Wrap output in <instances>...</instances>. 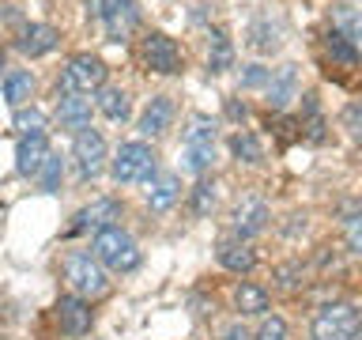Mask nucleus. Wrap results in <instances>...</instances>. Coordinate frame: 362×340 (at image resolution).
Segmentation results:
<instances>
[{
    "mask_svg": "<svg viewBox=\"0 0 362 340\" xmlns=\"http://www.w3.org/2000/svg\"><path fill=\"white\" fill-rule=\"evenodd\" d=\"M90 249H95V257L102 268H113V272H132L140 268V249H136L132 234L121 231L117 223L102 227V231H95V242H90Z\"/></svg>",
    "mask_w": 362,
    "mask_h": 340,
    "instance_id": "obj_1",
    "label": "nucleus"
},
{
    "mask_svg": "<svg viewBox=\"0 0 362 340\" xmlns=\"http://www.w3.org/2000/svg\"><path fill=\"white\" fill-rule=\"evenodd\" d=\"M215 144V121L211 118H192L185 129V147H204Z\"/></svg>",
    "mask_w": 362,
    "mask_h": 340,
    "instance_id": "obj_26",
    "label": "nucleus"
},
{
    "mask_svg": "<svg viewBox=\"0 0 362 340\" xmlns=\"http://www.w3.org/2000/svg\"><path fill=\"white\" fill-rule=\"evenodd\" d=\"M344 242H347V254H358L362 249V215L351 208L347 220H344Z\"/></svg>",
    "mask_w": 362,
    "mask_h": 340,
    "instance_id": "obj_31",
    "label": "nucleus"
},
{
    "mask_svg": "<svg viewBox=\"0 0 362 340\" xmlns=\"http://www.w3.org/2000/svg\"><path fill=\"white\" fill-rule=\"evenodd\" d=\"M121 4H124V0H87V11H90V19H102V23H106L110 11H117Z\"/></svg>",
    "mask_w": 362,
    "mask_h": 340,
    "instance_id": "obj_35",
    "label": "nucleus"
},
{
    "mask_svg": "<svg viewBox=\"0 0 362 340\" xmlns=\"http://www.w3.org/2000/svg\"><path fill=\"white\" fill-rule=\"evenodd\" d=\"M140 53H144V64L151 68V72H158V76L181 72V50H177V42L170 38V34H163V30L144 34Z\"/></svg>",
    "mask_w": 362,
    "mask_h": 340,
    "instance_id": "obj_6",
    "label": "nucleus"
},
{
    "mask_svg": "<svg viewBox=\"0 0 362 340\" xmlns=\"http://www.w3.org/2000/svg\"><path fill=\"white\" fill-rule=\"evenodd\" d=\"M57 42H61V30L49 27V23H30V27H23L19 34V53L27 57H45L57 50Z\"/></svg>",
    "mask_w": 362,
    "mask_h": 340,
    "instance_id": "obj_11",
    "label": "nucleus"
},
{
    "mask_svg": "<svg viewBox=\"0 0 362 340\" xmlns=\"http://www.w3.org/2000/svg\"><path fill=\"white\" fill-rule=\"evenodd\" d=\"M106 84V61L95 53H76L61 72V95H90Z\"/></svg>",
    "mask_w": 362,
    "mask_h": 340,
    "instance_id": "obj_2",
    "label": "nucleus"
},
{
    "mask_svg": "<svg viewBox=\"0 0 362 340\" xmlns=\"http://www.w3.org/2000/svg\"><path fill=\"white\" fill-rule=\"evenodd\" d=\"M110 170H113V178H117L121 186H132V181H151L155 178V152L144 140H129V144L117 147Z\"/></svg>",
    "mask_w": 362,
    "mask_h": 340,
    "instance_id": "obj_3",
    "label": "nucleus"
},
{
    "mask_svg": "<svg viewBox=\"0 0 362 340\" xmlns=\"http://www.w3.org/2000/svg\"><path fill=\"white\" fill-rule=\"evenodd\" d=\"M64 280L72 283V295H79V299H98V295L110 288L106 268H102L90 254H72L68 257L64 261Z\"/></svg>",
    "mask_w": 362,
    "mask_h": 340,
    "instance_id": "obj_5",
    "label": "nucleus"
},
{
    "mask_svg": "<svg viewBox=\"0 0 362 340\" xmlns=\"http://www.w3.org/2000/svg\"><path fill=\"white\" fill-rule=\"evenodd\" d=\"M57 118H61L64 129H90V98L83 95H61L57 102Z\"/></svg>",
    "mask_w": 362,
    "mask_h": 340,
    "instance_id": "obj_15",
    "label": "nucleus"
},
{
    "mask_svg": "<svg viewBox=\"0 0 362 340\" xmlns=\"http://www.w3.org/2000/svg\"><path fill=\"white\" fill-rule=\"evenodd\" d=\"M230 152L242 159V163H260V159H264V147H260V140L253 132H234L230 136Z\"/></svg>",
    "mask_w": 362,
    "mask_h": 340,
    "instance_id": "obj_24",
    "label": "nucleus"
},
{
    "mask_svg": "<svg viewBox=\"0 0 362 340\" xmlns=\"http://www.w3.org/2000/svg\"><path fill=\"white\" fill-rule=\"evenodd\" d=\"M136 23H140V8H136V0H124V4H121L117 11H110V19H106L110 42L129 38V34L136 30Z\"/></svg>",
    "mask_w": 362,
    "mask_h": 340,
    "instance_id": "obj_18",
    "label": "nucleus"
},
{
    "mask_svg": "<svg viewBox=\"0 0 362 340\" xmlns=\"http://www.w3.org/2000/svg\"><path fill=\"white\" fill-rule=\"evenodd\" d=\"M215 163V144H204V147H185V170L192 174H204Z\"/></svg>",
    "mask_w": 362,
    "mask_h": 340,
    "instance_id": "obj_28",
    "label": "nucleus"
},
{
    "mask_svg": "<svg viewBox=\"0 0 362 340\" xmlns=\"http://www.w3.org/2000/svg\"><path fill=\"white\" fill-rule=\"evenodd\" d=\"M38 174H42V186L53 193L57 186H61V174H64V163H61V155H45V163H42V170H38Z\"/></svg>",
    "mask_w": 362,
    "mask_h": 340,
    "instance_id": "obj_33",
    "label": "nucleus"
},
{
    "mask_svg": "<svg viewBox=\"0 0 362 340\" xmlns=\"http://www.w3.org/2000/svg\"><path fill=\"white\" fill-rule=\"evenodd\" d=\"M268 220H272V212H268V204L260 200V197H242V200L234 204V212H230V227H234L238 238L260 234L268 227Z\"/></svg>",
    "mask_w": 362,
    "mask_h": 340,
    "instance_id": "obj_9",
    "label": "nucleus"
},
{
    "mask_svg": "<svg viewBox=\"0 0 362 340\" xmlns=\"http://www.w3.org/2000/svg\"><path fill=\"white\" fill-rule=\"evenodd\" d=\"M344 125H347L351 136H358V102H351V106L344 110Z\"/></svg>",
    "mask_w": 362,
    "mask_h": 340,
    "instance_id": "obj_37",
    "label": "nucleus"
},
{
    "mask_svg": "<svg viewBox=\"0 0 362 340\" xmlns=\"http://www.w3.org/2000/svg\"><path fill=\"white\" fill-rule=\"evenodd\" d=\"M45 155H49L45 132H38V136H19V144H16V170H19V174H27V178H34V174L42 170Z\"/></svg>",
    "mask_w": 362,
    "mask_h": 340,
    "instance_id": "obj_12",
    "label": "nucleus"
},
{
    "mask_svg": "<svg viewBox=\"0 0 362 340\" xmlns=\"http://www.w3.org/2000/svg\"><path fill=\"white\" fill-rule=\"evenodd\" d=\"M16 129H19V136H38L45 129V113L42 110H16Z\"/></svg>",
    "mask_w": 362,
    "mask_h": 340,
    "instance_id": "obj_29",
    "label": "nucleus"
},
{
    "mask_svg": "<svg viewBox=\"0 0 362 340\" xmlns=\"http://www.w3.org/2000/svg\"><path fill=\"white\" fill-rule=\"evenodd\" d=\"M272 276H276V283L283 291H298L302 288V265H294V261H287V265H276V272H272Z\"/></svg>",
    "mask_w": 362,
    "mask_h": 340,
    "instance_id": "obj_30",
    "label": "nucleus"
},
{
    "mask_svg": "<svg viewBox=\"0 0 362 340\" xmlns=\"http://www.w3.org/2000/svg\"><path fill=\"white\" fill-rule=\"evenodd\" d=\"M336 19H339V27H344V38L347 42H358V19H355V8H336Z\"/></svg>",
    "mask_w": 362,
    "mask_h": 340,
    "instance_id": "obj_34",
    "label": "nucleus"
},
{
    "mask_svg": "<svg viewBox=\"0 0 362 340\" xmlns=\"http://www.w3.org/2000/svg\"><path fill=\"white\" fill-rule=\"evenodd\" d=\"M53 310H57V325H61V333H68V336L90 333L95 314H90V302L87 299H79V295H61Z\"/></svg>",
    "mask_w": 362,
    "mask_h": 340,
    "instance_id": "obj_8",
    "label": "nucleus"
},
{
    "mask_svg": "<svg viewBox=\"0 0 362 340\" xmlns=\"http://www.w3.org/2000/svg\"><path fill=\"white\" fill-rule=\"evenodd\" d=\"M170 121H174V102H170L166 95H158L147 102L144 118H140V132L144 136H163L170 129Z\"/></svg>",
    "mask_w": 362,
    "mask_h": 340,
    "instance_id": "obj_14",
    "label": "nucleus"
},
{
    "mask_svg": "<svg viewBox=\"0 0 362 340\" xmlns=\"http://www.w3.org/2000/svg\"><path fill=\"white\" fill-rule=\"evenodd\" d=\"M72 159L83 170V178H98L102 166H106V140L95 129H79L72 140Z\"/></svg>",
    "mask_w": 362,
    "mask_h": 340,
    "instance_id": "obj_7",
    "label": "nucleus"
},
{
    "mask_svg": "<svg viewBox=\"0 0 362 340\" xmlns=\"http://www.w3.org/2000/svg\"><path fill=\"white\" fill-rule=\"evenodd\" d=\"M181 197V181L177 174H163L151 181V189H147V208L151 212H170Z\"/></svg>",
    "mask_w": 362,
    "mask_h": 340,
    "instance_id": "obj_17",
    "label": "nucleus"
},
{
    "mask_svg": "<svg viewBox=\"0 0 362 340\" xmlns=\"http://www.w3.org/2000/svg\"><path fill=\"white\" fill-rule=\"evenodd\" d=\"M215 200H219V186L208 181V178H200L197 186H192V193H189V212L192 215H211Z\"/></svg>",
    "mask_w": 362,
    "mask_h": 340,
    "instance_id": "obj_22",
    "label": "nucleus"
},
{
    "mask_svg": "<svg viewBox=\"0 0 362 340\" xmlns=\"http://www.w3.org/2000/svg\"><path fill=\"white\" fill-rule=\"evenodd\" d=\"M294 87H298V68L283 64L276 76H268V106L272 110H283L294 98Z\"/></svg>",
    "mask_w": 362,
    "mask_h": 340,
    "instance_id": "obj_16",
    "label": "nucleus"
},
{
    "mask_svg": "<svg viewBox=\"0 0 362 340\" xmlns=\"http://www.w3.org/2000/svg\"><path fill=\"white\" fill-rule=\"evenodd\" d=\"M325 45H328V53H332L336 61H344L347 68H355V64H358V50H355V42H347L339 30L328 34V42H325Z\"/></svg>",
    "mask_w": 362,
    "mask_h": 340,
    "instance_id": "obj_27",
    "label": "nucleus"
},
{
    "mask_svg": "<svg viewBox=\"0 0 362 340\" xmlns=\"http://www.w3.org/2000/svg\"><path fill=\"white\" fill-rule=\"evenodd\" d=\"M264 79H268V68H260V64H249V72H245V79H242V84H245V87H260Z\"/></svg>",
    "mask_w": 362,
    "mask_h": 340,
    "instance_id": "obj_36",
    "label": "nucleus"
},
{
    "mask_svg": "<svg viewBox=\"0 0 362 340\" xmlns=\"http://www.w3.org/2000/svg\"><path fill=\"white\" fill-rule=\"evenodd\" d=\"M219 265L234 276H245L257 265V249L245 242V238H230V242H219Z\"/></svg>",
    "mask_w": 362,
    "mask_h": 340,
    "instance_id": "obj_13",
    "label": "nucleus"
},
{
    "mask_svg": "<svg viewBox=\"0 0 362 340\" xmlns=\"http://www.w3.org/2000/svg\"><path fill=\"white\" fill-rule=\"evenodd\" d=\"M30 91H34V76L30 72H11L4 79V98H8V106H16V110L27 106Z\"/></svg>",
    "mask_w": 362,
    "mask_h": 340,
    "instance_id": "obj_23",
    "label": "nucleus"
},
{
    "mask_svg": "<svg viewBox=\"0 0 362 340\" xmlns=\"http://www.w3.org/2000/svg\"><path fill=\"white\" fill-rule=\"evenodd\" d=\"M208 38H211V45H208V68H211V72H226V68L234 64V45H230V38H226L223 30H211Z\"/></svg>",
    "mask_w": 362,
    "mask_h": 340,
    "instance_id": "obj_21",
    "label": "nucleus"
},
{
    "mask_svg": "<svg viewBox=\"0 0 362 340\" xmlns=\"http://www.w3.org/2000/svg\"><path fill=\"white\" fill-rule=\"evenodd\" d=\"M291 336V329H287V322H283V317H264V322H260V329H257V336L253 340H287Z\"/></svg>",
    "mask_w": 362,
    "mask_h": 340,
    "instance_id": "obj_32",
    "label": "nucleus"
},
{
    "mask_svg": "<svg viewBox=\"0 0 362 340\" xmlns=\"http://www.w3.org/2000/svg\"><path fill=\"white\" fill-rule=\"evenodd\" d=\"M313 340H355L358 336V310L351 302H332L313 317L310 325Z\"/></svg>",
    "mask_w": 362,
    "mask_h": 340,
    "instance_id": "obj_4",
    "label": "nucleus"
},
{
    "mask_svg": "<svg viewBox=\"0 0 362 340\" xmlns=\"http://www.w3.org/2000/svg\"><path fill=\"white\" fill-rule=\"evenodd\" d=\"M279 27H272V23H253L249 27V45L260 53H272V50H279Z\"/></svg>",
    "mask_w": 362,
    "mask_h": 340,
    "instance_id": "obj_25",
    "label": "nucleus"
},
{
    "mask_svg": "<svg viewBox=\"0 0 362 340\" xmlns=\"http://www.w3.org/2000/svg\"><path fill=\"white\" fill-rule=\"evenodd\" d=\"M223 340H253V336H249V329L242 322H238V325H226L223 329Z\"/></svg>",
    "mask_w": 362,
    "mask_h": 340,
    "instance_id": "obj_38",
    "label": "nucleus"
},
{
    "mask_svg": "<svg viewBox=\"0 0 362 340\" xmlns=\"http://www.w3.org/2000/svg\"><path fill=\"white\" fill-rule=\"evenodd\" d=\"M113 220H121V204L113 200V197H98V200H90L83 212L76 215V223H72V231H102V227H110Z\"/></svg>",
    "mask_w": 362,
    "mask_h": 340,
    "instance_id": "obj_10",
    "label": "nucleus"
},
{
    "mask_svg": "<svg viewBox=\"0 0 362 340\" xmlns=\"http://www.w3.org/2000/svg\"><path fill=\"white\" fill-rule=\"evenodd\" d=\"M95 106H98L102 118H110V121H124V118H129V95H124L121 87H98Z\"/></svg>",
    "mask_w": 362,
    "mask_h": 340,
    "instance_id": "obj_20",
    "label": "nucleus"
},
{
    "mask_svg": "<svg viewBox=\"0 0 362 340\" xmlns=\"http://www.w3.org/2000/svg\"><path fill=\"white\" fill-rule=\"evenodd\" d=\"M234 306L242 314H264L268 306H272V299H268V291L260 288V283H249V280H242L234 288Z\"/></svg>",
    "mask_w": 362,
    "mask_h": 340,
    "instance_id": "obj_19",
    "label": "nucleus"
}]
</instances>
